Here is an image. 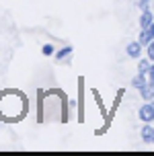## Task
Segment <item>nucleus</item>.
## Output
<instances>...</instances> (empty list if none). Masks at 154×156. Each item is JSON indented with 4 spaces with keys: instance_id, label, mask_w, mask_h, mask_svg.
I'll use <instances>...</instances> for the list:
<instances>
[{
    "instance_id": "obj_15",
    "label": "nucleus",
    "mask_w": 154,
    "mask_h": 156,
    "mask_svg": "<svg viewBox=\"0 0 154 156\" xmlns=\"http://www.w3.org/2000/svg\"><path fill=\"white\" fill-rule=\"evenodd\" d=\"M138 8L144 10V8H150V0H138Z\"/></svg>"
},
{
    "instance_id": "obj_4",
    "label": "nucleus",
    "mask_w": 154,
    "mask_h": 156,
    "mask_svg": "<svg viewBox=\"0 0 154 156\" xmlns=\"http://www.w3.org/2000/svg\"><path fill=\"white\" fill-rule=\"evenodd\" d=\"M142 49H144V45H142L140 41H130V43H127V47H125V51H127V55H130L131 60L142 58Z\"/></svg>"
},
{
    "instance_id": "obj_3",
    "label": "nucleus",
    "mask_w": 154,
    "mask_h": 156,
    "mask_svg": "<svg viewBox=\"0 0 154 156\" xmlns=\"http://www.w3.org/2000/svg\"><path fill=\"white\" fill-rule=\"evenodd\" d=\"M138 117L144 123H154V101H146L138 109Z\"/></svg>"
},
{
    "instance_id": "obj_7",
    "label": "nucleus",
    "mask_w": 154,
    "mask_h": 156,
    "mask_svg": "<svg viewBox=\"0 0 154 156\" xmlns=\"http://www.w3.org/2000/svg\"><path fill=\"white\" fill-rule=\"evenodd\" d=\"M140 29H146L148 25H152L154 23V12L150 10V8H144L142 10V15H140Z\"/></svg>"
},
{
    "instance_id": "obj_13",
    "label": "nucleus",
    "mask_w": 154,
    "mask_h": 156,
    "mask_svg": "<svg viewBox=\"0 0 154 156\" xmlns=\"http://www.w3.org/2000/svg\"><path fill=\"white\" fill-rule=\"evenodd\" d=\"M146 55H148V58H150V60L154 62V39H152V41H150V43L146 45Z\"/></svg>"
},
{
    "instance_id": "obj_9",
    "label": "nucleus",
    "mask_w": 154,
    "mask_h": 156,
    "mask_svg": "<svg viewBox=\"0 0 154 156\" xmlns=\"http://www.w3.org/2000/svg\"><path fill=\"white\" fill-rule=\"evenodd\" d=\"M148 84V78H146V74H142V72H138V74H136V76L131 78V86H134V88H144V86Z\"/></svg>"
},
{
    "instance_id": "obj_12",
    "label": "nucleus",
    "mask_w": 154,
    "mask_h": 156,
    "mask_svg": "<svg viewBox=\"0 0 154 156\" xmlns=\"http://www.w3.org/2000/svg\"><path fill=\"white\" fill-rule=\"evenodd\" d=\"M41 54H43V55H47V58H49V55H54V54H56V47L52 45V43H45V45L41 47Z\"/></svg>"
},
{
    "instance_id": "obj_14",
    "label": "nucleus",
    "mask_w": 154,
    "mask_h": 156,
    "mask_svg": "<svg viewBox=\"0 0 154 156\" xmlns=\"http://www.w3.org/2000/svg\"><path fill=\"white\" fill-rule=\"evenodd\" d=\"M146 78H148V84H154V62L150 66V70L146 72Z\"/></svg>"
},
{
    "instance_id": "obj_10",
    "label": "nucleus",
    "mask_w": 154,
    "mask_h": 156,
    "mask_svg": "<svg viewBox=\"0 0 154 156\" xmlns=\"http://www.w3.org/2000/svg\"><path fill=\"white\" fill-rule=\"evenodd\" d=\"M140 97L144 101H154V84H146L144 88H140Z\"/></svg>"
},
{
    "instance_id": "obj_2",
    "label": "nucleus",
    "mask_w": 154,
    "mask_h": 156,
    "mask_svg": "<svg viewBox=\"0 0 154 156\" xmlns=\"http://www.w3.org/2000/svg\"><path fill=\"white\" fill-rule=\"evenodd\" d=\"M29 113V101L23 90L6 88L0 93V119L4 123H19Z\"/></svg>"
},
{
    "instance_id": "obj_16",
    "label": "nucleus",
    "mask_w": 154,
    "mask_h": 156,
    "mask_svg": "<svg viewBox=\"0 0 154 156\" xmlns=\"http://www.w3.org/2000/svg\"><path fill=\"white\" fill-rule=\"evenodd\" d=\"M152 144H154V140H152Z\"/></svg>"
},
{
    "instance_id": "obj_1",
    "label": "nucleus",
    "mask_w": 154,
    "mask_h": 156,
    "mask_svg": "<svg viewBox=\"0 0 154 156\" xmlns=\"http://www.w3.org/2000/svg\"><path fill=\"white\" fill-rule=\"evenodd\" d=\"M68 99L60 90H47L37 97V119L43 123L68 121Z\"/></svg>"
},
{
    "instance_id": "obj_11",
    "label": "nucleus",
    "mask_w": 154,
    "mask_h": 156,
    "mask_svg": "<svg viewBox=\"0 0 154 156\" xmlns=\"http://www.w3.org/2000/svg\"><path fill=\"white\" fill-rule=\"evenodd\" d=\"M150 66H152V60L150 58H138V72H142V74H146L148 70H150Z\"/></svg>"
},
{
    "instance_id": "obj_5",
    "label": "nucleus",
    "mask_w": 154,
    "mask_h": 156,
    "mask_svg": "<svg viewBox=\"0 0 154 156\" xmlns=\"http://www.w3.org/2000/svg\"><path fill=\"white\" fill-rule=\"evenodd\" d=\"M152 39H154V23L148 25L146 29H142V31H140V35H138V41H140L144 47H146L148 43L152 41Z\"/></svg>"
},
{
    "instance_id": "obj_8",
    "label": "nucleus",
    "mask_w": 154,
    "mask_h": 156,
    "mask_svg": "<svg viewBox=\"0 0 154 156\" xmlns=\"http://www.w3.org/2000/svg\"><path fill=\"white\" fill-rule=\"evenodd\" d=\"M140 133H142V142H144V144H152V140H154V127H152V123H144V127L140 129Z\"/></svg>"
},
{
    "instance_id": "obj_6",
    "label": "nucleus",
    "mask_w": 154,
    "mask_h": 156,
    "mask_svg": "<svg viewBox=\"0 0 154 156\" xmlns=\"http://www.w3.org/2000/svg\"><path fill=\"white\" fill-rule=\"evenodd\" d=\"M72 51H74V49H72V45H64V47H60V49H56V60H58V62H68L70 58H72Z\"/></svg>"
}]
</instances>
